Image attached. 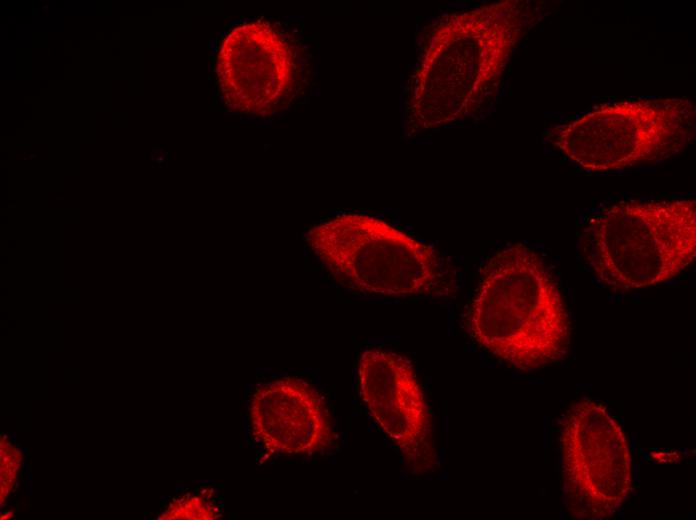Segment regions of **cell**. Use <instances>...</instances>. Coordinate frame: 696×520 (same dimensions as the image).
<instances>
[{
  "mask_svg": "<svg viewBox=\"0 0 696 520\" xmlns=\"http://www.w3.org/2000/svg\"><path fill=\"white\" fill-rule=\"evenodd\" d=\"M535 20L532 5L519 0L440 18L425 36L408 81V127L417 131L438 128L482 108Z\"/></svg>",
  "mask_w": 696,
  "mask_h": 520,
  "instance_id": "1",
  "label": "cell"
},
{
  "mask_svg": "<svg viewBox=\"0 0 696 520\" xmlns=\"http://www.w3.org/2000/svg\"><path fill=\"white\" fill-rule=\"evenodd\" d=\"M467 326L479 346L521 371L558 363L569 350L570 320L557 283L543 258L521 243L484 265Z\"/></svg>",
  "mask_w": 696,
  "mask_h": 520,
  "instance_id": "2",
  "label": "cell"
},
{
  "mask_svg": "<svg viewBox=\"0 0 696 520\" xmlns=\"http://www.w3.org/2000/svg\"><path fill=\"white\" fill-rule=\"evenodd\" d=\"M306 242L339 283L364 294L441 295L454 281L449 262L434 246L374 216L337 215L312 227Z\"/></svg>",
  "mask_w": 696,
  "mask_h": 520,
  "instance_id": "3",
  "label": "cell"
},
{
  "mask_svg": "<svg viewBox=\"0 0 696 520\" xmlns=\"http://www.w3.org/2000/svg\"><path fill=\"white\" fill-rule=\"evenodd\" d=\"M584 245L591 271L607 287L629 291L665 283L695 259L696 202L614 204L589 221Z\"/></svg>",
  "mask_w": 696,
  "mask_h": 520,
  "instance_id": "4",
  "label": "cell"
},
{
  "mask_svg": "<svg viewBox=\"0 0 696 520\" xmlns=\"http://www.w3.org/2000/svg\"><path fill=\"white\" fill-rule=\"evenodd\" d=\"M695 108L687 98L607 103L554 127L549 138L589 172H613L671 157L693 139Z\"/></svg>",
  "mask_w": 696,
  "mask_h": 520,
  "instance_id": "5",
  "label": "cell"
},
{
  "mask_svg": "<svg viewBox=\"0 0 696 520\" xmlns=\"http://www.w3.org/2000/svg\"><path fill=\"white\" fill-rule=\"evenodd\" d=\"M223 101L241 114L286 110L309 76L303 42L287 25L266 19L236 25L221 43L216 66Z\"/></svg>",
  "mask_w": 696,
  "mask_h": 520,
  "instance_id": "6",
  "label": "cell"
},
{
  "mask_svg": "<svg viewBox=\"0 0 696 520\" xmlns=\"http://www.w3.org/2000/svg\"><path fill=\"white\" fill-rule=\"evenodd\" d=\"M560 442L570 514L585 520L615 515L632 488L631 455L620 425L600 403L581 400L565 414Z\"/></svg>",
  "mask_w": 696,
  "mask_h": 520,
  "instance_id": "7",
  "label": "cell"
},
{
  "mask_svg": "<svg viewBox=\"0 0 696 520\" xmlns=\"http://www.w3.org/2000/svg\"><path fill=\"white\" fill-rule=\"evenodd\" d=\"M361 398L370 414L416 473L434 465L427 402L410 361L400 353L369 348L357 366Z\"/></svg>",
  "mask_w": 696,
  "mask_h": 520,
  "instance_id": "8",
  "label": "cell"
},
{
  "mask_svg": "<svg viewBox=\"0 0 696 520\" xmlns=\"http://www.w3.org/2000/svg\"><path fill=\"white\" fill-rule=\"evenodd\" d=\"M249 419L255 439L272 453L311 456L334 444L322 396L298 378L282 377L259 385L249 403Z\"/></svg>",
  "mask_w": 696,
  "mask_h": 520,
  "instance_id": "9",
  "label": "cell"
},
{
  "mask_svg": "<svg viewBox=\"0 0 696 520\" xmlns=\"http://www.w3.org/2000/svg\"><path fill=\"white\" fill-rule=\"evenodd\" d=\"M208 500L206 497H191L189 493L182 497L181 499H173V503H169V508L158 517L159 520L162 519H204L210 520L214 518H219L221 514H215L218 512V508L214 507L212 502L205 501Z\"/></svg>",
  "mask_w": 696,
  "mask_h": 520,
  "instance_id": "10",
  "label": "cell"
},
{
  "mask_svg": "<svg viewBox=\"0 0 696 520\" xmlns=\"http://www.w3.org/2000/svg\"><path fill=\"white\" fill-rule=\"evenodd\" d=\"M31 481H32V480H29V479L26 481V494L29 495V496L32 494V489H31V488H32V484H31Z\"/></svg>",
  "mask_w": 696,
  "mask_h": 520,
  "instance_id": "11",
  "label": "cell"
},
{
  "mask_svg": "<svg viewBox=\"0 0 696 520\" xmlns=\"http://www.w3.org/2000/svg\"><path fill=\"white\" fill-rule=\"evenodd\" d=\"M23 470H24L25 473H28V472H29V466H28L27 462H25V463L23 464Z\"/></svg>",
  "mask_w": 696,
  "mask_h": 520,
  "instance_id": "12",
  "label": "cell"
},
{
  "mask_svg": "<svg viewBox=\"0 0 696 520\" xmlns=\"http://www.w3.org/2000/svg\"><path fill=\"white\" fill-rule=\"evenodd\" d=\"M27 475H28V479H29V480H32V474H31L30 471L27 473Z\"/></svg>",
  "mask_w": 696,
  "mask_h": 520,
  "instance_id": "13",
  "label": "cell"
},
{
  "mask_svg": "<svg viewBox=\"0 0 696 520\" xmlns=\"http://www.w3.org/2000/svg\"><path fill=\"white\" fill-rule=\"evenodd\" d=\"M21 450H22V452H24V453L27 452V448H26V447H21Z\"/></svg>",
  "mask_w": 696,
  "mask_h": 520,
  "instance_id": "14",
  "label": "cell"
},
{
  "mask_svg": "<svg viewBox=\"0 0 696 520\" xmlns=\"http://www.w3.org/2000/svg\"><path fill=\"white\" fill-rule=\"evenodd\" d=\"M12 439H13L14 442L17 441V437H16L15 435H12Z\"/></svg>",
  "mask_w": 696,
  "mask_h": 520,
  "instance_id": "15",
  "label": "cell"
},
{
  "mask_svg": "<svg viewBox=\"0 0 696 520\" xmlns=\"http://www.w3.org/2000/svg\"><path fill=\"white\" fill-rule=\"evenodd\" d=\"M18 487H19V483H18V482H16V488H18Z\"/></svg>",
  "mask_w": 696,
  "mask_h": 520,
  "instance_id": "16",
  "label": "cell"
},
{
  "mask_svg": "<svg viewBox=\"0 0 696 520\" xmlns=\"http://www.w3.org/2000/svg\"><path fill=\"white\" fill-rule=\"evenodd\" d=\"M143 519H144V520H146V519H147V516H146V515H144Z\"/></svg>",
  "mask_w": 696,
  "mask_h": 520,
  "instance_id": "17",
  "label": "cell"
}]
</instances>
